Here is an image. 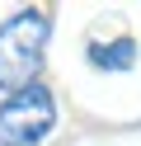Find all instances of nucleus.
Instances as JSON below:
<instances>
[{
	"label": "nucleus",
	"mask_w": 141,
	"mask_h": 146,
	"mask_svg": "<svg viewBox=\"0 0 141 146\" xmlns=\"http://www.w3.org/2000/svg\"><path fill=\"white\" fill-rule=\"evenodd\" d=\"M47 38H52V19L42 10H19L0 24V90H5V99L38 85Z\"/></svg>",
	"instance_id": "nucleus-1"
},
{
	"label": "nucleus",
	"mask_w": 141,
	"mask_h": 146,
	"mask_svg": "<svg viewBox=\"0 0 141 146\" xmlns=\"http://www.w3.org/2000/svg\"><path fill=\"white\" fill-rule=\"evenodd\" d=\"M56 132V94L28 85L0 104V146H42Z\"/></svg>",
	"instance_id": "nucleus-2"
},
{
	"label": "nucleus",
	"mask_w": 141,
	"mask_h": 146,
	"mask_svg": "<svg viewBox=\"0 0 141 146\" xmlns=\"http://www.w3.org/2000/svg\"><path fill=\"white\" fill-rule=\"evenodd\" d=\"M89 61L99 71H127L136 61V42L132 38H118V42H94L89 47Z\"/></svg>",
	"instance_id": "nucleus-3"
}]
</instances>
